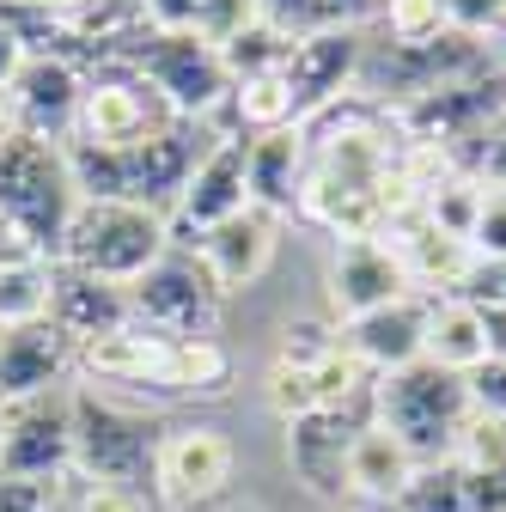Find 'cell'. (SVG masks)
<instances>
[{
  "label": "cell",
  "instance_id": "obj_1",
  "mask_svg": "<svg viewBox=\"0 0 506 512\" xmlns=\"http://www.w3.org/2000/svg\"><path fill=\"white\" fill-rule=\"evenodd\" d=\"M68 415H74V470L86 482L129 488V494L147 500L165 427L147 409H129L122 397L98 391V384H74V391H68Z\"/></svg>",
  "mask_w": 506,
  "mask_h": 512
},
{
  "label": "cell",
  "instance_id": "obj_2",
  "mask_svg": "<svg viewBox=\"0 0 506 512\" xmlns=\"http://www.w3.org/2000/svg\"><path fill=\"white\" fill-rule=\"evenodd\" d=\"M98 68H122V74L147 80L183 122H208V116H220L226 98H232V74H226L220 49L202 43V37H183V31H153V25H141L135 37H122L116 49H104Z\"/></svg>",
  "mask_w": 506,
  "mask_h": 512
},
{
  "label": "cell",
  "instance_id": "obj_3",
  "mask_svg": "<svg viewBox=\"0 0 506 512\" xmlns=\"http://www.w3.org/2000/svg\"><path fill=\"white\" fill-rule=\"evenodd\" d=\"M171 250V220L141 202H80L68 232H61L55 263L98 275L110 287H135L159 256Z\"/></svg>",
  "mask_w": 506,
  "mask_h": 512
},
{
  "label": "cell",
  "instance_id": "obj_4",
  "mask_svg": "<svg viewBox=\"0 0 506 512\" xmlns=\"http://www.w3.org/2000/svg\"><path fill=\"white\" fill-rule=\"evenodd\" d=\"M372 421L391 427L421 464H446L470 421V391L458 372H439L433 360H415L391 378H372Z\"/></svg>",
  "mask_w": 506,
  "mask_h": 512
},
{
  "label": "cell",
  "instance_id": "obj_5",
  "mask_svg": "<svg viewBox=\"0 0 506 512\" xmlns=\"http://www.w3.org/2000/svg\"><path fill=\"white\" fill-rule=\"evenodd\" d=\"M220 311H226V293L214 287V275L202 269V256L189 244H171L129 287V324H141V330H153L165 342L220 336Z\"/></svg>",
  "mask_w": 506,
  "mask_h": 512
},
{
  "label": "cell",
  "instance_id": "obj_6",
  "mask_svg": "<svg viewBox=\"0 0 506 512\" xmlns=\"http://www.w3.org/2000/svg\"><path fill=\"white\" fill-rule=\"evenodd\" d=\"M74 208H80V196H74L68 159H61V141L19 135L0 147V214H13L49 256L61 250V232H68Z\"/></svg>",
  "mask_w": 506,
  "mask_h": 512
},
{
  "label": "cell",
  "instance_id": "obj_7",
  "mask_svg": "<svg viewBox=\"0 0 506 512\" xmlns=\"http://www.w3.org/2000/svg\"><path fill=\"white\" fill-rule=\"evenodd\" d=\"M171 122H183L147 80L122 74V68H86V92L74 110V141L92 147H141L153 135H165Z\"/></svg>",
  "mask_w": 506,
  "mask_h": 512
},
{
  "label": "cell",
  "instance_id": "obj_8",
  "mask_svg": "<svg viewBox=\"0 0 506 512\" xmlns=\"http://www.w3.org/2000/svg\"><path fill=\"white\" fill-rule=\"evenodd\" d=\"M360 61H366L360 25H324V31L293 37V49L281 61V80H287V98H293V122H311L336 98H348L360 86Z\"/></svg>",
  "mask_w": 506,
  "mask_h": 512
},
{
  "label": "cell",
  "instance_id": "obj_9",
  "mask_svg": "<svg viewBox=\"0 0 506 512\" xmlns=\"http://www.w3.org/2000/svg\"><path fill=\"white\" fill-rule=\"evenodd\" d=\"M68 391H43L25 403H7L0 415V476L13 482H49L55 470L74 464V415H68Z\"/></svg>",
  "mask_w": 506,
  "mask_h": 512
},
{
  "label": "cell",
  "instance_id": "obj_10",
  "mask_svg": "<svg viewBox=\"0 0 506 512\" xmlns=\"http://www.w3.org/2000/svg\"><path fill=\"white\" fill-rule=\"evenodd\" d=\"M238 452L232 439L214 427H165L159 439V464H153V500L165 512H196L232 488Z\"/></svg>",
  "mask_w": 506,
  "mask_h": 512
},
{
  "label": "cell",
  "instance_id": "obj_11",
  "mask_svg": "<svg viewBox=\"0 0 506 512\" xmlns=\"http://www.w3.org/2000/svg\"><path fill=\"white\" fill-rule=\"evenodd\" d=\"M324 293H330V317L336 324H354V317L409 299V269L391 250V238H330L324 256Z\"/></svg>",
  "mask_w": 506,
  "mask_h": 512
},
{
  "label": "cell",
  "instance_id": "obj_12",
  "mask_svg": "<svg viewBox=\"0 0 506 512\" xmlns=\"http://www.w3.org/2000/svg\"><path fill=\"white\" fill-rule=\"evenodd\" d=\"M366 391H372V378L348 354V342L311 354V360H269V378H263V397L287 427L305 421V415H324V409H348Z\"/></svg>",
  "mask_w": 506,
  "mask_h": 512
},
{
  "label": "cell",
  "instance_id": "obj_13",
  "mask_svg": "<svg viewBox=\"0 0 506 512\" xmlns=\"http://www.w3.org/2000/svg\"><path fill=\"white\" fill-rule=\"evenodd\" d=\"M244 135H214L208 141V153L196 159V171H189V183H183V196L171 202V244H196L202 232H214L220 220H232V214H244L250 208V189H244Z\"/></svg>",
  "mask_w": 506,
  "mask_h": 512
},
{
  "label": "cell",
  "instance_id": "obj_14",
  "mask_svg": "<svg viewBox=\"0 0 506 512\" xmlns=\"http://www.w3.org/2000/svg\"><path fill=\"white\" fill-rule=\"evenodd\" d=\"M74 372L80 384H98V391H153L171 397L177 384V342L141 330V324H122L86 348H74Z\"/></svg>",
  "mask_w": 506,
  "mask_h": 512
},
{
  "label": "cell",
  "instance_id": "obj_15",
  "mask_svg": "<svg viewBox=\"0 0 506 512\" xmlns=\"http://www.w3.org/2000/svg\"><path fill=\"white\" fill-rule=\"evenodd\" d=\"M366 421H372V391L348 409H324V415H305L287 427V464L305 482V494L342 500V464H348V445Z\"/></svg>",
  "mask_w": 506,
  "mask_h": 512
},
{
  "label": "cell",
  "instance_id": "obj_16",
  "mask_svg": "<svg viewBox=\"0 0 506 512\" xmlns=\"http://www.w3.org/2000/svg\"><path fill=\"white\" fill-rule=\"evenodd\" d=\"M189 250L202 256V269L214 275V287H220V293H244V287H257V281L275 269L281 220H275V214H263V208H244V214L220 220L214 232H202Z\"/></svg>",
  "mask_w": 506,
  "mask_h": 512
},
{
  "label": "cell",
  "instance_id": "obj_17",
  "mask_svg": "<svg viewBox=\"0 0 506 512\" xmlns=\"http://www.w3.org/2000/svg\"><path fill=\"white\" fill-rule=\"evenodd\" d=\"M80 92H86V74L74 68L68 55H25V68H19L13 86H7L13 116H19V135L68 141V135H74Z\"/></svg>",
  "mask_w": 506,
  "mask_h": 512
},
{
  "label": "cell",
  "instance_id": "obj_18",
  "mask_svg": "<svg viewBox=\"0 0 506 512\" xmlns=\"http://www.w3.org/2000/svg\"><path fill=\"white\" fill-rule=\"evenodd\" d=\"M427 305L433 299L409 293L397 305H378V311L354 317V324H342V342L366 366V378H391V372H403L427 354Z\"/></svg>",
  "mask_w": 506,
  "mask_h": 512
},
{
  "label": "cell",
  "instance_id": "obj_19",
  "mask_svg": "<svg viewBox=\"0 0 506 512\" xmlns=\"http://www.w3.org/2000/svg\"><path fill=\"white\" fill-rule=\"evenodd\" d=\"M385 238H391V250L403 256L409 287H415L421 299H458V293L470 287V275H476L470 244H464V238H452V232H439L433 220H421V208H415V214H403Z\"/></svg>",
  "mask_w": 506,
  "mask_h": 512
},
{
  "label": "cell",
  "instance_id": "obj_20",
  "mask_svg": "<svg viewBox=\"0 0 506 512\" xmlns=\"http://www.w3.org/2000/svg\"><path fill=\"white\" fill-rule=\"evenodd\" d=\"M74 372V342L61 336L49 317L19 330H0V403H25L43 391H61Z\"/></svg>",
  "mask_w": 506,
  "mask_h": 512
},
{
  "label": "cell",
  "instance_id": "obj_21",
  "mask_svg": "<svg viewBox=\"0 0 506 512\" xmlns=\"http://www.w3.org/2000/svg\"><path fill=\"white\" fill-rule=\"evenodd\" d=\"M421 476V458L409 452V445L391 433L366 421L348 445V464H342V494H354L360 506H397L409 494V482Z\"/></svg>",
  "mask_w": 506,
  "mask_h": 512
},
{
  "label": "cell",
  "instance_id": "obj_22",
  "mask_svg": "<svg viewBox=\"0 0 506 512\" xmlns=\"http://www.w3.org/2000/svg\"><path fill=\"white\" fill-rule=\"evenodd\" d=\"M49 324L68 336L74 348L110 336L129 324V287H110L98 275H80V269H61L55 263V281H49Z\"/></svg>",
  "mask_w": 506,
  "mask_h": 512
},
{
  "label": "cell",
  "instance_id": "obj_23",
  "mask_svg": "<svg viewBox=\"0 0 506 512\" xmlns=\"http://www.w3.org/2000/svg\"><path fill=\"white\" fill-rule=\"evenodd\" d=\"M244 189L250 208H263L275 220L299 214V189H305V135L299 128H275V135H244Z\"/></svg>",
  "mask_w": 506,
  "mask_h": 512
},
{
  "label": "cell",
  "instance_id": "obj_24",
  "mask_svg": "<svg viewBox=\"0 0 506 512\" xmlns=\"http://www.w3.org/2000/svg\"><path fill=\"white\" fill-rule=\"evenodd\" d=\"M439 372H458L470 378L482 360H494V336H488V317L470 299H433L427 305V354Z\"/></svg>",
  "mask_w": 506,
  "mask_h": 512
},
{
  "label": "cell",
  "instance_id": "obj_25",
  "mask_svg": "<svg viewBox=\"0 0 506 512\" xmlns=\"http://www.w3.org/2000/svg\"><path fill=\"white\" fill-rule=\"evenodd\" d=\"M263 19V0H147V25L153 31H183L226 49L238 31Z\"/></svg>",
  "mask_w": 506,
  "mask_h": 512
},
{
  "label": "cell",
  "instance_id": "obj_26",
  "mask_svg": "<svg viewBox=\"0 0 506 512\" xmlns=\"http://www.w3.org/2000/svg\"><path fill=\"white\" fill-rule=\"evenodd\" d=\"M482 196H488V183L476 171H452V177H439L427 196H421V220H433L439 232H452L470 244V226L482 214Z\"/></svg>",
  "mask_w": 506,
  "mask_h": 512
},
{
  "label": "cell",
  "instance_id": "obj_27",
  "mask_svg": "<svg viewBox=\"0 0 506 512\" xmlns=\"http://www.w3.org/2000/svg\"><path fill=\"white\" fill-rule=\"evenodd\" d=\"M287 49H293V37L287 31H275L269 19H257L250 31H238L226 49H220V61H226V74H232V86L238 80H257V74H275L281 61H287Z\"/></svg>",
  "mask_w": 506,
  "mask_h": 512
},
{
  "label": "cell",
  "instance_id": "obj_28",
  "mask_svg": "<svg viewBox=\"0 0 506 512\" xmlns=\"http://www.w3.org/2000/svg\"><path fill=\"white\" fill-rule=\"evenodd\" d=\"M49 281H55V263L0 269V330H19V324L49 317Z\"/></svg>",
  "mask_w": 506,
  "mask_h": 512
},
{
  "label": "cell",
  "instance_id": "obj_29",
  "mask_svg": "<svg viewBox=\"0 0 506 512\" xmlns=\"http://www.w3.org/2000/svg\"><path fill=\"white\" fill-rule=\"evenodd\" d=\"M378 19H385V31H391L397 49H427V43H446L452 37L446 0H385Z\"/></svg>",
  "mask_w": 506,
  "mask_h": 512
},
{
  "label": "cell",
  "instance_id": "obj_30",
  "mask_svg": "<svg viewBox=\"0 0 506 512\" xmlns=\"http://www.w3.org/2000/svg\"><path fill=\"white\" fill-rule=\"evenodd\" d=\"M397 512H470V494H464V470L446 458V464H421V476L409 482V494L397 500Z\"/></svg>",
  "mask_w": 506,
  "mask_h": 512
},
{
  "label": "cell",
  "instance_id": "obj_31",
  "mask_svg": "<svg viewBox=\"0 0 506 512\" xmlns=\"http://www.w3.org/2000/svg\"><path fill=\"white\" fill-rule=\"evenodd\" d=\"M470 256L476 263H506V189L482 196V214L470 226Z\"/></svg>",
  "mask_w": 506,
  "mask_h": 512
},
{
  "label": "cell",
  "instance_id": "obj_32",
  "mask_svg": "<svg viewBox=\"0 0 506 512\" xmlns=\"http://www.w3.org/2000/svg\"><path fill=\"white\" fill-rule=\"evenodd\" d=\"M446 19L458 37L488 43V37H506V0H446Z\"/></svg>",
  "mask_w": 506,
  "mask_h": 512
},
{
  "label": "cell",
  "instance_id": "obj_33",
  "mask_svg": "<svg viewBox=\"0 0 506 512\" xmlns=\"http://www.w3.org/2000/svg\"><path fill=\"white\" fill-rule=\"evenodd\" d=\"M464 391H470V409H476V415H488V421L506 427V354L482 360V366L464 378Z\"/></svg>",
  "mask_w": 506,
  "mask_h": 512
},
{
  "label": "cell",
  "instance_id": "obj_34",
  "mask_svg": "<svg viewBox=\"0 0 506 512\" xmlns=\"http://www.w3.org/2000/svg\"><path fill=\"white\" fill-rule=\"evenodd\" d=\"M470 171H476L488 189H506V104L494 110V122L476 135V147H470Z\"/></svg>",
  "mask_w": 506,
  "mask_h": 512
},
{
  "label": "cell",
  "instance_id": "obj_35",
  "mask_svg": "<svg viewBox=\"0 0 506 512\" xmlns=\"http://www.w3.org/2000/svg\"><path fill=\"white\" fill-rule=\"evenodd\" d=\"M31 263H55V256H49L13 214H0V269H31Z\"/></svg>",
  "mask_w": 506,
  "mask_h": 512
},
{
  "label": "cell",
  "instance_id": "obj_36",
  "mask_svg": "<svg viewBox=\"0 0 506 512\" xmlns=\"http://www.w3.org/2000/svg\"><path fill=\"white\" fill-rule=\"evenodd\" d=\"M0 512H43V482H13V476H0Z\"/></svg>",
  "mask_w": 506,
  "mask_h": 512
},
{
  "label": "cell",
  "instance_id": "obj_37",
  "mask_svg": "<svg viewBox=\"0 0 506 512\" xmlns=\"http://www.w3.org/2000/svg\"><path fill=\"white\" fill-rule=\"evenodd\" d=\"M19 68H25V43L7 31V19H0V92L13 86V74H19Z\"/></svg>",
  "mask_w": 506,
  "mask_h": 512
},
{
  "label": "cell",
  "instance_id": "obj_38",
  "mask_svg": "<svg viewBox=\"0 0 506 512\" xmlns=\"http://www.w3.org/2000/svg\"><path fill=\"white\" fill-rule=\"evenodd\" d=\"M25 7H37V13H49V19H74L86 0H25Z\"/></svg>",
  "mask_w": 506,
  "mask_h": 512
},
{
  "label": "cell",
  "instance_id": "obj_39",
  "mask_svg": "<svg viewBox=\"0 0 506 512\" xmlns=\"http://www.w3.org/2000/svg\"><path fill=\"white\" fill-rule=\"evenodd\" d=\"M7 141H19V116H13V98L0 92V147H7Z\"/></svg>",
  "mask_w": 506,
  "mask_h": 512
},
{
  "label": "cell",
  "instance_id": "obj_40",
  "mask_svg": "<svg viewBox=\"0 0 506 512\" xmlns=\"http://www.w3.org/2000/svg\"><path fill=\"white\" fill-rule=\"evenodd\" d=\"M494 55H500V68H506V37H494Z\"/></svg>",
  "mask_w": 506,
  "mask_h": 512
},
{
  "label": "cell",
  "instance_id": "obj_41",
  "mask_svg": "<svg viewBox=\"0 0 506 512\" xmlns=\"http://www.w3.org/2000/svg\"><path fill=\"white\" fill-rule=\"evenodd\" d=\"M354 512H372V506H354Z\"/></svg>",
  "mask_w": 506,
  "mask_h": 512
},
{
  "label": "cell",
  "instance_id": "obj_42",
  "mask_svg": "<svg viewBox=\"0 0 506 512\" xmlns=\"http://www.w3.org/2000/svg\"><path fill=\"white\" fill-rule=\"evenodd\" d=\"M0 415H7V403H0Z\"/></svg>",
  "mask_w": 506,
  "mask_h": 512
}]
</instances>
